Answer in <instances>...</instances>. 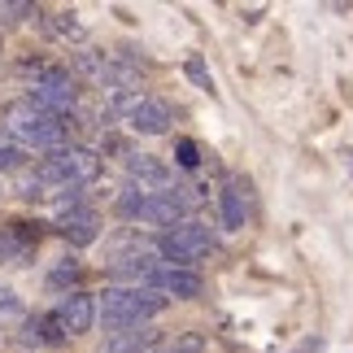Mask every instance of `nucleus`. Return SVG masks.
<instances>
[{
	"label": "nucleus",
	"mask_w": 353,
	"mask_h": 353,
	"mask_svg": "<svg viewBox=\"0 0 353 353\" xmlns=\"http://www.w3.org/2000/svg\"><path fill=\"white\" fill-rule=\"evenodd\" d=\"M92 179H101V157L92 148H79V144H65L57 153H48L44 161L35 166V188H52V192H74ZM44 196V192H39Z\"/></svg>",
	"instance_id": "f257e3e1"
},
{
	"label": "nucleus",
	"mask_w": 353,
	"mask_h": 353,
	"mask_svg": "<svg viewBox=\"0 0 353 353\" xmlns=\"http://www.w3.org/2000/svg\"><path fill=\"white\" fill-rule=\"evenodd\" d=\"M5 135L13 144L22 148H39V153H57V148H65V122L52 118L44 110H35L31 101H18L5 110Z\"/></svg>",
	"instance_id": "f03ea898"
},
{
	"label": "nucleus",
	"mask_w": 353,
	"mask_h": 353,
	"mask_svg": "<svg viewBox=\"0 0 353 353\" xmlns=\"http://www.w3.org/2000/svg\"><path fill=\"white\" fill-rule=\"evenodd\" d=\"M166 310V296L148 292V288H105V301H101V319L110 332H131V327H144L148 319H157Z\"/></svg>",
	"instance_id": "7ed1b4c3"
},
{
	"label": "nucleus",
	"mask_w": 353,
	"mask_h": 353,
	"mask_svg": "<svg viewBox=\"0 0 353 353\" xmlns=\"http://www.w3.org/2000/svg\"><path fill=\"white\" fill-rule=\"evenodd\" d=\"M183 192H188V188H174V192H144V188L127 183L118 192V214H127V219H135V223L170 227V223H179L188 214V205H192Z\"/></svg>",
	"instance_id": "20e7f679"
},
{
	"label": "nucleus",
	"mask_w": 353,
	"mask_h": 353,
	"mask_svg": "<svg viewBox=\"0 0 353 353\" xmlns=\"http://www.w3.org/2000/svg\"><path fill=\"white\" fill-rule=\"evenodd\" d=\"M114 110L127 118L131 131H140V135H161V131H170V122H174L170 105L157 101V97H148V92H140V88L114 92Z\"/></svg>",
	"instance_id": "39448f33"
},
{
	"label": "nucleus",
	"mask_w": 353,
	"mask_h": 353,
	"mask_svg": "<svg viewBox=\"0 0 353 353\" xmlns=\"http://www.w3.org/2000/svg\"><path fill=\"white\" fill-rule=\"evenodd\" d=\"M157 249H161V257H166V266L192 270L201 257L214 249V232L205 223H183V227H170V232L157 240Z\"/></svg>",
	"instance_id": "423d86ee"
},
{
	"label": "nucleus",
	"mask_w": 353,
	"mask_h": 353,
	"mask_svg": "<svg viewBox=\"0 0 353 353\" xmlns=\"http://www.w3.org/2000/svg\"><path fill=\"white\" fill-rule=\"evenodd\" d=\"M26 101H31L35 110H44V114H52V118H61V114H70L74 105H79V92H74V79L65 74V70L39 65L35 79H31V88H26Z\"/></svg>",
	"instance_id": "0eeeda50"
},
{
	"label": "nucleus",
	"mask_w": 353,
	"mask_h": 353,
	"mask_svg": "<svg viewBox=\"0 0 353 353\" xmlns=\"http://www.w3.org/2000/svg\"><path fill=\"white\" fill-rule=\"evenodd\" d=\"M92 323H97V301H92L88 292L61 296V305H57V327H61V332L83 336V332H92Z\"/></svg>",
	"instance_id": "6e6552de"
},
{
	"label": "nucleus",
	"mask_w": 353,
	"mask_h": 353,
	"mask_svg": "<svg viewBox=\"0 0 353 353\" xmlns=\"http://www.w3.org/2000/svg\"><path fill=\"white\" fill-rule=\"evenodd\" d=\"M127 170H131V179L140 183L144 192H174V170L166 166V161H157L148 153H135L127 161Z\"/></svg>",
	"instance_id": "1a4fd4ad"
},
{
	"label": "nucleus",
	"mask_w": 353,
	"mask_h": 353,
	"mask_svg": "<svg viewBox=\"0 0 353 353\" xmlns=\"http://www.w3.org/2000/svg\"><path fill=\"white\" fill-rule=\"evenodd\" d=\"M148 292H157V296H183V301H188V296H201V275H196V270H179V266H161Z\"/></svg>",
	"instance_id": "9d476101"
},
{
	"label": "nucleus",
	"mask_w": 353,
	"mask_h": 353,
	"mask_svg": "<svg viewBox=\"0 0 353 353\" xmlns=\"http://www.w3.org/2000/svg\"><path fill=\"white\" fill-rule=\"evenodd\" d=\"M249 188H244L240 179H227L223 192H219V205H223V223L227 227H244V214H249Z\"/></svg>",
	"instance_id": "9b49d317"
},
{
	"label": "nucleus",
	"mask_w": 353,
	"mask_h": 353,
	"mask_svg": "<svg viewBox=\"0 0 353 353\" xmlns=\"http://www.w3.org/2000/svg\"><path fill=\"white\" fill-rule=\"evenodd\" d=\"M101 353H153V332L148 327H131V332H110Z\"/></svg>",
	"instance_id": "f8f14e48"
},
{
	"label": "nucleus",
	"mask_w": 353,
	"mask_h": 353,
	"mask_svg": "<svg viewBox=\"0 0 353 353\" xmlns=\"http://www.w3.org/2000/svg\"><path fill=\"white\" fill-rule=\"evenodd\" d=\"M97 214H92V210H74V214H65V219H61V232L65 236H74V244H92V240H97Z\"/></svg>",
	"instance_id": "ddd939ff"
},
{
	"label": "nucleus",
	"mask_w": 353,
	"mask_h": 353,
	"mask_svg": "<svg viewBox=\"0 0 353 353\" xmlns=\"http://www.w3.org/2000/svg\"><path fill=\"white\" fill-rule=\"evenodd\" d=\"M0 262H26V244H18L13 236H0Z\"/></svg>",
	"instance_id": "4468645a"
},
{
	"label": "nucleus",
	"mask_w": 353,
	"mask_h": 353,
	"mask_svg": "<svg viewBox=\"0 0 353 353\" xmlns=\"http://www.w3.org/2000/svg\"><path fill=\"white\" fill-rule=\"evenodd\" d=\"M22 166V148L13 140H0V170H18Z\"/></svg>",
	"instance_id": "2eb2a0df"
},
{
	"label": "nucleus",
	"mask_w": 353,
	"mask_h": 353,
	"mask_svg": "<svg viewBox=\"0 0 353 353\" xmlns=\"http://www.w3.org/2000/svg\"><path fill=\"white\" fill-rule=\"evenodd\" d=\"M196 161H201V157H196V144H192V140H179V166L192 170Z\"/></svg>",
	"instance_id": "dca6fc26"
},
{
	"label": "nucleus",
	"mask_w": 353,
	"mask_h": 353,
	"mask_svg": "<svg viewBox=\"0 0 353 353\" xmlns=\"http://www.w3.org/2000/svg\"><path fill=\"white\" fill-rule=\"evenodd\" d=\"M188 74H192L201 88H214V83H210V74H205V65H201V61H188Z\"/></svg>",
	"instance_id": "f3484780"
}]
</instances>
